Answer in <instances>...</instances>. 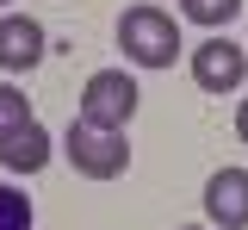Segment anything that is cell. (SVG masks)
I'll return each instance as SVG.
<instances>
[{"mask_svg":"<svg viewBox=\"0 0 248 230\" xmlns=\"http://www.w3.org/2000/svg\"><path fill=\"white\" fill-rule=\"evenodd\" d=\"M118 50H124V63H137V68H174L180 19L161 13V6H130L118 19Z\"/></svg>","mask_w":248,"mask_h":230,"instance_id":"1","label":"cell"},{"mask_svg":"<svg viewBox=\"0 0 248 230\" xmlns=\"http://www.w3.org/2000/svg\"><path fill=\"white\" fill-rule=\"evenodd\" d=\"M137 81L124 75V68H93L87 87H81V106H75V118L93 125V131H124L130 118H137Z\"/></svg>","mask_w":248,"mask_h":230,"instance_id":"2","label":"cell"},{"mask_svg":"<svg viewBox=\"0 0 248 230\" xmlns=\"http://www.w3.org/2000/svg\"><path fill=\"white\" fill-rule=\"evenodd\" d=\"M62 156L75 162V174H87V181H118L124 168H130V137L124 131H93V125H68L62 137Z\"/></svg>","mask_w":248,"mask_h":230,"instance_id":"3","label":"cell"},{"mask_svg":"<svg viewBox=\"0 0 248 230\" xmlns=\"http://www.w3.org/2000/svg\"><path fill=\"white\" fill-rule=\"evenodd\" d=\"M242 75H248V50L230 44V37H205V44L192 50V81H199L205 94H236Z\"/></svg>","mask_w":248,"mask_h":230,"instance_id":"4","label":"cell"},{"mask_svg":"<svg viewBox=\"0 0 248 230\" xmlns=\"http://www.w3.org/2000/svg\"><path fill=\"white\" fill-rule=\"evenodd\" d=\"M44 50H50V37H44V25H37L31 13H0V68H6V75L37 68Z\"/></svg>","mask_w":248,"mask_h":230,"instance_id":"5","label":"cell"},{"mask_svg":"<svg viewBox=\"0 0 248 230\" xmlns=\"http://www.w3.org/2000/svg\"><path fill=\"white\" fill-rule=\"evenodd\" d=\"M205 218L217 230H248V168H217L205 181Z\"/></svg>","mask_w":248,"mask_h":230,"instance_id":"6","label":"cell"},{"mask_svg":"<svg viewBox=\"0 0 248 230\" xmlns=\"http://www.w3.org/2000/svg\"><path fill=\"white\" fill-rule=\"evenodd\" d=\"M0 162H6V174H37V168L50 162V131L31 118V125H19V131L0 143Z\"/></svg>","mask_w":248,"mask_h":230,"instance_id":"7","label":"cell"},{"mask_svg":"<svg viewBox=\"0 0 248 230\" xmlns=\"http://www.w3.org/2000/svg\"><path fill=\"white\" fill-rule=\"evenodd\" d=\"M242 13V0H180V19H192V25H205V32H217V25H230Z\"/></svg>","mask_w":248,"mask_h":230,"instance_id":"8","label":"cell"},{"mask_svg":"<svg viewBox=\"0 0 248 230\" xmlns=\"http://www.w3.org/2000/svg\"><path fill=\"white\" fill-rule=\"evenodd\" d=\"M19 125H31V99L13 87V81H0V143L19 131Z\"/></svg>","mask_w":248,"mask_h":230,"instance_id":"9","label":"cell"},{"mask_svg":"<svg viewBox=\"0 0 248 230\" xmlns=\"http://www.w3.org/2000/svg\"><path fill=\"white\" fill-rule=\"evenodd\" d=\"M37 224V212H31V199L19 187H0V230H31Z\"/></svg>","mask_w":248,"mask_h":230,"instance_id":"10","label":"cell"},{"mask_svg":"<svg viewBox=\"0 0 248 230\" xmlns=\"http://www.w3.org/2000/svg\"><path fill=\"white\" fill-rule=\"evenodd\" d=\"M236 137H242V143H248V99H242V106H236Z\"/></svg>","mask_w":248,"mask_h":230,"instance_id":"11","label":"cell"},{"mask_svg":"<svg viewBox=\"0 0 248 230\" xmlns=\"http://www.w3.org/2000/svg\"><path fill=\"white\" fill-rule=\"evenodd\" d=\"M180 230H211V224H180Z\"/></svg>","mask_w":248,"mask_h":230,"instance_id":"12","label":"cell"},{"mask_svg":"<svg viewBox=\"0 0 248 230\" xmlns=\"http://www.w3.org/2000/svg\"><path fill=\"white\" fill-rule=\"evenodd\" d=\"M0 6H6V0H0Z\"/></svg>","mask_w":248,"mask_h":230,"instance_id":"13","label":"cell"}]
</instances>
